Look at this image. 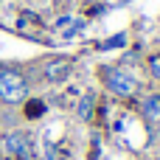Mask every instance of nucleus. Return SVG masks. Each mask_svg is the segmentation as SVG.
<instances>
[{"mask_svg": "<svg viewBox=\"0 0 160 160\" xmlns=\"http://www.w3.org/2000/svg\"><path fill=\"white\" fill-rule=\"evenodd\" d=\"M93 107H96V96H93V93H84L82 101L76 104V115H79L82 121H90V118H93Z\"/></svg>", "mask_w": 160, "mask_h": 160, "instance_id": "nucleus-5", "label": "nucleus"}, {"mask_svg": "<svg viewBox=\"0 0 160 160\" xmlns=\"http://www.w3.org/2000/svg\"><path fill=\"white\" fill-rule=\"evenodd\" d=\"M149 68H152V73L160 79V56H152V59H149Z\"/></svg>", "mask_w": 160, "mask_h": 160, "instance_id": "nucleus-8", "label": "nucleus"}, {"mask_svg": "<svg viewBox=\"0 0 160 160\" xmlns=\"http://www.w3.org/2000/svg\"><path fill=\"white\" fill-rule=\"evenodd\" d=\"M0 149H3V155H8V158L25 160V158H31V138H28L25 132H6V135L0 138Z\"/></svg>", "mask_w": 160, "mask_h": 160, "instance_id": "nucleus-2", "label": "nucleus"}, {"mask_svg": "<svg viewBox=\"0 0 160 160\" xmlns=\"http://www.w3.org/2000/svg\"><path fill=\"white\" fill-rule=\"evenodd\" d=\"M143 115L146 118H160V96H146L143 98Z\"/></svg>", "mask_w": 160, "mask_h": 160, "instance_id": "nucleus-6", "label": "nucleus"}, {"mask_svg": "<svg viewBox=\"0 0 160 160\" xmlns=\"http://www.w3.org/2000/svg\"><path fill=\"white\" fill-rule=\"evenodd\" d=\"M28 96V82L17 70H3L0 73V101L6 104H20Z\"/></svg>", "mask_w": 160, "mask_h": 160, "instance_id": "nucleus-1", "label": "nucleus"}, {"mask_svg": "<svg viewBox=\"0 0 160 160\" xmlns=\"http://www.w3.org/2000/svg\"><path fill=\"white\" fill-rule=\"evenodd\" d=\"M70 73H73V62H70V59H65V56L51 59V62L45 65V79H48V82H53V84L65 82Z\"/></svg>", "mask_w": 160, "mask_h": 160, "instance_id": "nucleus-4", "label": "nucleus"}, {"mask_svg": "<svg viewBox=\"0 0 160 160\" xmlns=\"http://www.w3.org/2000/svg\"><path fill=\"white\" fill-rule=\"evenodd\" d=\"M104 82H107V87H110L115 96H124V98L138 90V82H135L129 73H124L121 68H107V70H104Z\"/></svg>", "mask_w": 160, "mask_h": 160, "instance_id": "nucleus-3", "label": "nucleus"}, {"mask_svg": "<svg viewBox=\"0 0 160 160\" xmlns=\"http://www.w3.org/2000/svg\"><path fill=\"white\" fill-rule=\"evenodd\" d=\"M124 42H127V37H124V34H115V37H112V39H110V42H104V45H101V48H104V51H107V48H118V45H124Z\"/></svg>", "mask_w": 160, "mask_h": 160, "instance_id": "nucleus-7", "label": "nucleus"}, {"mask_svg": "<svg viewBox=\"0 0 160 160\" xmlns=\"http://www.w3.org/2000/svg\"><path fill=\"white\" fill-rule=\"evenodd\" d=\"M39 112H42V104H39V101H34V104L28 107V115H39Z\"/></svg>", "mask_w": 160, "mask_h": 160, "instance_id": "nucleus-9", "label": "nucleus"}]
</instances>
